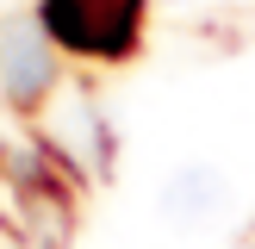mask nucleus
<instances>
[{
  "mask_svg": "<svg viewBox=\"0 0 255 249\" xmlns=\"http://www.w3.org/2000/svg\"><path fill=\"white\" fill-rule=\"evenodd\" d=\"M44 25L81 56H125L143 25V0H44Z\"/></svg>",
  "mask_w": 255,
  "mask_h": 249,
  "instance_id": "nucleus-1",
  "label": "nucleus"
},
{
  "mask_svg": "<svg viewBox=\"0 0 255 249\" xmlns=\"http://www.w3.org/2000/svg\"><path fill=\"white\" fill-rule=\"evenodd\" d=\"M0 75H6V94H19V100L44 94L50 50H44V37H37L31 25H6V37H0Z\"/></svg>",
  "mask_w": 255,
  "mask_h": 249,
  "instance_id": "nucleus-2",
  "label": "nucleus"
},
{
  "mask_svg": "<svg viewBox=\"0 0 255 249\" xmlns=\"http://www.w3.org/2000/svg\"><path fill=\"white\" fill-rule=\"evenodd\" d=\"M218 199H224V181L206 168H187L168 187V212H181V218H206V212H218Z\"/></svg>",
  "mask_w": 255,
  "mask_h": 249,
  "instance_id": "nucleus-3",
  "label": "nucleus"
}]
</instances>
